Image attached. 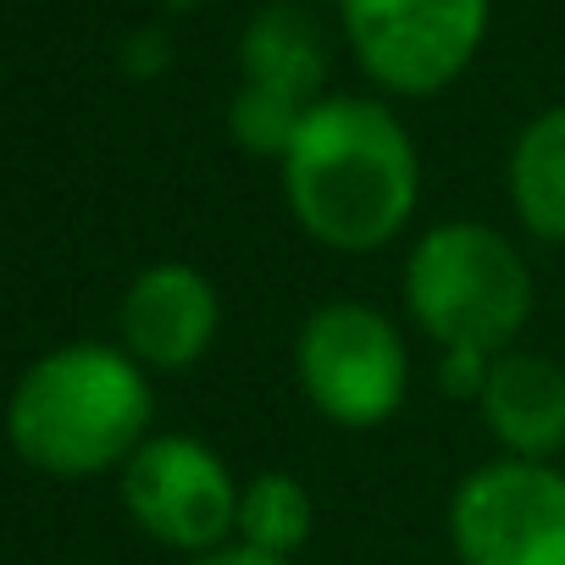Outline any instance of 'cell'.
I'll return each mask as SVG.
<instances>
[{
	"label": "cell",
	"instance_id": "obj_11",
	"mask_svg": "<svg viewBox=\"0 0 565 565\" xmlns=\"http://www.w3.org/2000/svg\"><path fill=\"white\" fill-rule=\"evenodd\" d=\"M238 73H244L238 84H255V89H271L282 100L317 106L322 84H328L322 29L295 7H271V12L249 18V29L238 40Z\"/></svg>",
	"mask_w": 565,
	"mask_h": 565
},
{
	"label": "cell",
	"instance_id": "obj_4",
	"mask_svg": "<svg viewBox=\"0 0 565 565\" xmlns=\"http://www.w3.org/2000/svg\"><path fill=\"white\" fill-rule=\"evenodd\" d=\"M295 383L328 427L372 433L411 399V339L383 306L333 295L295 328Z\"/></svg>",
	"mask_w": 565,
	"mask_h": 565
},
{
	"label": "cell",
	"instance_id": "obj_14",
	"mask_svg": "<svg viewBox=\"0 0 565 565\" xmlns=\"http://www.w3.org/2000/svg\"><path fill=\"white\" fill-rule=\"evenodd\" d=\"M488 355H466V350H449V355H438V388L449 394V399H466V405H477V394H482V383H488Z\"/></svg>",
	"mask_w": 565,
	"mask_h": 565
},
{
	"label": "cell",
	"instance_id": "obj_12",
	"mask_svg": "<svg viewBox=\"0 0 565 565\" xmlns=\"http://www.w3.org/2000/svg\"><path fill=\"white\" fill-rule=\"evenodd\" d=\"M311 532H317V499H311V488L295 471L266 466V471H255V477L238 482L233 543L260 548V554H277V559H300V548L311 543Z\"/></svg>",
	"mask_w": 565,
	"mask_h": 565
},
{
	"label": "cell",
	"instance_id": "obj_10",
	"mask_svg": "<svg viewBox=\"0 0 565 565\" xmlns=\"http://www.w3.org/2000/svg\"><path fill=\"white\" fill-rule=\"evenodd\" d=\"M504 200L526 238L565 249V106L537 111L504 156Z\"/></svg>",
	"mask_w": 565,
	"mask_h": 565
},
{
	"label": "cell",
	"instance_id": "obj_5",
	"mask_svg": "<svg viewBox=\"0 0 565 565\" xmlns=\"http://www.w3.org/2000/svg\"><path fill=\"white\" fill-rule=\"evenodd\" d=\"M361 73L394 100L444 95L488 40V0H339Z\"/></svg>",
	"mask_w": 565,
	"mask_h": 565
},
{
	"label": "cell",
	"instance_id": "obj_3",
	"mask_svg": "<svg viewBox=\"0 0 565 565\" xmlns=\"http://www.w3.org/2000/svg\"><path fill=\"white\" fill-rule=\"evenodd\" d=\"M399 300L411 328L438 355L466 350L493 361L521 344L537 306V277L510 233L477 216H444L411 238Z\"/></svg>",
	"mask_w": 565,
	"mask_h": 565
},
{
	"label": "cell",
	"instance_id": "obj_13",
	"mask_svg": "<svg viewBox=\"0 0 565 565\" xmlns=\"http://www.w3.org/2000/svg\"><path fill=\"white\" fill-rule=\"evenodd\" d=\"M306 111H311V106H300V100H282V95H271V89L238 84V95H233V106H227V134L238 139V150L282 161V150L295 145Z\"/></svg>",
	"mask_w": 565,
	"mask_h": 565
},
{
	"label": "cell",
	"instance_id": "obj_8",
	"mask_svg": "<svg viewBox=\"0 0 565 565\" xmlns=\"http://www.w3.org/2000/svg\"><path fill=\"white\" fill-rule=\"evenodd\" d=\"M222 289L194 260H150L117 306V344L145 372H189L216 350Z\"/></svg>",
	"mask_w": 565,
	"mask_h": 565
},
{
	"label": "cell",
	"instance_id": "obj_9",
	"mask_svg": "<svg viewBox=\"0 0 565 565\" xmlns=\"http://www.w3.org/2000/svg\"><path fill=\"white\" fill-rule=\"evenodd\" d=\"M477 416L499 455L559 460L565 455V366L543 350H504L488 366Z\"/></svg>",
	"mask_w": 565,
	"mask_h": 565
},
{
	"label": "cell",
	"instance_id": "obj_2",
	"mask_svg": "<svg viewBox=\"0 0 565 565\" xmlns=\"http://www.w3.org/2000/svg\"><path fill=\"white\" fill-rule=\"evenodd\" d=\"M156 388L150 372L122 344H62L40 355L7 405L12 449L62 482L106 477L134 460V449L156 433Z\"/></svg>",
	"mask_w": 565,
	"mask_h": 565
},
{
	"label": "cell",
	"instance_id": "obj_1",
	"mask_svg": "<svg viewBox=\"0 0 565 565\" xmlns=\"http://www.w3.org/2000/svg\"><path fill=\"white\" fill-rule=\"evenodd\" d=\"M295 227L333 255L388 249L422 205V150L388 100L322 95L277 161Z\"/></svg>",
	"mask_w": 565,
	"mask_h": 565
},
{
	"label": "cell",
	"instance_id": "obj_7",
	"mask_svg": "<svg viewBox=\"0 0 565 565\" xmlns=\"http://www.w3.org/2000/svg\"><path fill=\"white\" fill-rule=\"evenodd\" d=\"M238 482L233 466L194 433H150L134 460L117 471L128 521L189 559L227 548L238 526Z\"/></svg>",
	"mask_w": 565,
	"mask_h": 565
},
{
	"label": "cell",
	"instance_id": "obj_6",
	"mask_svg": "<svg viewBox=\"0 0 565 565\" xmlns=\"http://www.w3.org/2000/svg\"><path fill=\"white\" fill-rule=\"evenodd\" d=\"M444 526L460 565H565V466L493 455L455 482Z\"/></svg>",
	"mask_w": 565,
	"mask_h": 565
},
{
	"label": "cell",
	"instance_id": "obj_15",
	"mask_svg": "<svg viewBox=\"0 0 565 565\" xmlns=\"http://www.w3.org/2000/svg\"><path fill=\"white\" fill-rule=\"evenodd\" d=\"M189 565H300V559H277V554H260V548H244V543H227V548H211Z\"/></svg>",
	"mask_w": 565,
	"mask_h": 565
}]
</instances>
